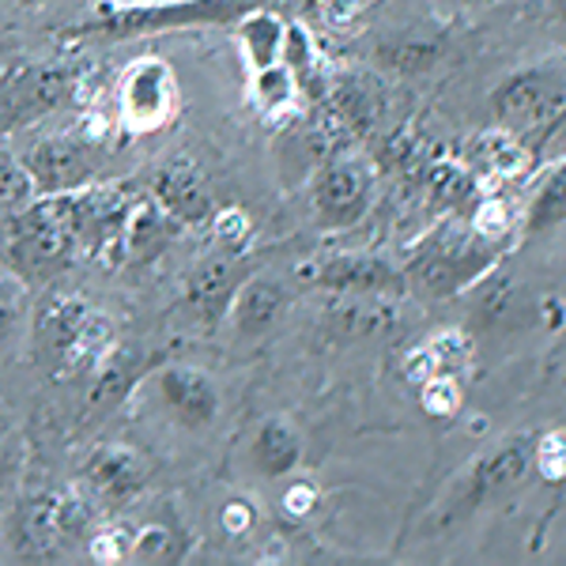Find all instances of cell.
Instances as JSON below:
<instances>
[{"label":"cell","instance_id":"cell-4","mask_svg":"<svg viewBox=\"0 0 566 566\" xmlns=\"http://www.w3.org/2000/svg\"><path fill=\"white\" fill-rule=\"evenodd\" d=\"M181 87L163 57H140L117 80V129L129 136H151L178 117Z\"/></svg>","mask_w":566,"mask_h":566},{"label":"cell","instance_id":"cell-35","mask_svg":"<svg viewBox=\"0 0 566 566\" xmlns=\"http://www.w3.org/2000/svg\"><path fill=\"white\" fill-rule=\"evenodd\" d=\"M314 499H317V491L310 488V483H291V488L283 491V510H287L291 517H303V514H310Z\"/></svg>","mask_w":566,"mask_h":566},{"label":"cell","instance_id":"cell-32","mask_svg":"<svg viewBox=\"0 0 566 566\" xmlns=\"http://www.w3.org/2000/svg\"><path fill=\"white\" fill-rule=\"evenodd\" d=\"M453 405H458V389H453L450 378L434 374V378L423 381V408H427V412L446 416V412H453Z\"/></svg>","mask_w":566,"mask_h":566},{"label":"cell","instance_id":"cell-33","mask_svg":"<svg viewBox=\"0 0 566 566\" xmlns=\"http://www.w3.org/2000/svg\"><path fill=\"white\" fill-rule=\"evenodd\" d=\"M541 469H544V476H552V480L566 476V434L563 431H555V434L544 438V446H541Z\"/></svg>","mask_w":566,"mask_h":566},{"label":"cell","instance_id":"cell-7","mask_svg":"<svg viewBox=\"0 0 566 566\" xmlns=\"http://www.w3.org/2000/svg\"><path fill=\"white\" fill-rule=\"evenodd\" d=\"M566 109V76L555 69H533L522 76L506 80L495 91V114L502 125L514 129H541V125L559 122Z\"/></svg>","mask_w":566,"mask_h":566},{"label":"cell","instance_id":"cell-14","mask_svg":"<svg viewBox=\"0 0 566 566\" xmlns=\"http://www.w3.org/2000/svg\"><path fill=\"white\" fill-rule=\"evenodd\" d=\"M181 231L178 219H170L159 205H133L129 216L122 223V234H117L114 250L122 253V261H151L159 258L170 245V239Z\"/></svg>","mask_w":566,"mask_h":566},{"label":"cell","instance_id":"cell-21","mask_svg":"<svg viewBox=\"0 0 566 566\" xmlns=\"http://www.w3.org/2000/svg\"><path fill=\"white\" fill-rule=\"evenodd\" d=\"M181 559V536L170 525H144L129 544V563H175Z\"/></svg>","mask_w":566,"mask_h":566},{"label":"cell","instance_id":"cell-17","mask_svg":"<svg viewBox=\"0 0 566 566\" xmlns=\"http://www.w3.org/2000/svg\"><path fill=\"white\" fill-rule=\"evenodd\" d=\"M298 458H303V438L295 434V427H287L283 419H269V423L258 427V434L250 442V461L261 476H287L298 464Z\"/></svg>","mask_w":566,"mask_h":566},{"label":"cell","instance_id":"cell-29","mask_svg":"<svg viewBox=\"0 0 566 566\" xmlns=\"http://www.w3.org/2000/svg\"><path fill=\"white\" fill-rule=\"evenodd\" d=\"M438 57V45L431 42H397L386 50V61L400 72H423Z\"/></svg>","mask_w":566,"mask_h":566},{"label":"cell","instance_id":"cell-31","mask_svg":"<svg viewBox=\"0 0 566 566\" xmlns=\"http://www.w3.org/2000/svg\"><path fill=\"white\" fill-rule=\"evenodd\" d=\"M431 359H434V370L446 374V370H458L464 359H469V340L464 336H438V340L431 344Z\"/></svg>","mask_w":566,"mask_h":566},{"label":"cell","instance_id":"cell-22","mask_svg":"<svg viewBox=\"0 0 566 566\" xmlns=\"http://www.w3.org/2000/svg\"><path fill=\"white\" fill-rule=\"evenodd\" d=\"M525 472V450L522 446H506V450L491 453L488 461L476 469V480H472V491L476 495H488V491H502L510 488L517 476Z\"/></svg>","mask_w":566,"mask_h":566},{"label":"cell","instance_id":"cell-34","mask_svg":"<svg viewBox=\"0 0 566 566\" xmlns=\"http://www.w3.org/2000/svg\"><path fill=\"white\" fill-rule=\"evenodd\" d=\"M219 522H223V528L231 536H242V533H250L253 528V510L245 506V502H239V499H231L223 506V514H219Z\"/></svg>","mask_w":566,"mask_h":566},{"label":"cell","instance_id":"cell-6","mask_svg":"<svg viewBox=\"0 0 566 566\" xmlns=\"http://www.w3.org/2000/svg\"><path fill=\"white\" fill-rule=\"evenodd\" d=\"M72 95V69L57 61H27L0 76V133L42 122Z\"/></svg>","mask_w":566,"mask_h":566},{"label":"cell","instance_id":"cell-15","mask_svg":"<svg viewBox=\"0 0 566 566\" xmlns=\"http://www.w3.org/2000/svg\"><path fill=\"white\" fill-rule=\"evenodd\" d=\"M283 306H287V295L276 280L258 276V280H245L239 291H234V303H231V325L242 340H261L272 325L280 322Z\"/></svg>","mask_w":566,"mask_h":566},{"label":"cell","instance_id":"cell-40","mask_svg":"<svg viewBox=\"0 0 566 566\" xmlns=\"http://www.w3.org/2000/svg\"><path fill=\"white\" fill-rule=\"evenodd\" d=\"M328 4H333V0H328Z\"/></svg>","mask_w":566,"mask_h":566},{"label":"cell","instance_id":"cell-38","mask_svg":"<svg viewBox=\"0 0 566 566\" xmlns=\"http://www.w3.org/2000/svg\"><path fill=\"white\" fill-rule=\"evenodd\" d=\"M8 469V450H4V438H0V476H4Z\"/></svg>","mask_w":566,"mask_h":566},{"label":"cell","instance_id":"cell-1","mask_svg":"<svg viewBox=\"0 0 566 566\" xmlns=\"http://www.w3.org/2000/svg\"><path fill=\"white\" fill-rule=\"evenodd\" d=\"M253 0H95L84 23H72L65 42H133L148 34H170L186 27L234 23Z\"/></svg>","mask_w":566,"mask_h":566},{"label":"cell","instance_id":"cell-2","mask_svg":"<svg viewBox=\"0 0 566 566\" xmlns=\"http://www.w3.org/2000/svg\"><path fill=\"white\" fill-rule=\"evenodd\" d=\"M114 348V322L80 295H53L34 314V352L53 378L95 370Z\"/></svg>","mask_w":566,"mask_h":566},{"label":"cell","instance_id":"cell-9","mask_svg":"<svg viewBox=\"0 0 566 566\" xmlns=\"http://www.w3.org/2000/svg\"><path fill=\"white\" fill-rule=\"evenodd\" d=\"M310 197H314V212L325 227H352L370 205V178L348 159L325 163L310 186Z\"/></svg>","mask_w":566,"mask_h":566},{"label":"cell","instance_id":"cell-28","mask_svg":"<svg viewBox=\"0 0 566 566\" xmlns=\"http://www.w3.org/2000/svg\"><path fill=\"white\" fill-rule=\"evenodd\" d=\"M280 61L287 65L291 72H295V80L303 84V80L314 72V42H310V34L303 31V27H287V34H283V53Z\"/></svg>","mask_w":566,"mask_h":566},{"label":"cell","instance_id":"cell-3","mask_svg":"<svg viewBox=\"0 0 566 566\" xmlns=\"http://www.w3.org/2000/svg\"><path fill=\"white\" fill-rule=\"evenodd\" d=\"M8 250L23 280H50L84 250L76 223V197L50 193L34 197L12 216L8 227Z\"/></svg>","mask_w":566,"mask_h":566},{"label":"cell","instance_id":"cell-16","mask_svg":"<svg viewBox=\"0 0 566 566\" xmlns=\"http://www.w3.org/2000/svg\"><path fill=\"white\" fill-rule=\"evenodd\" d=\"M283 34L287 23L280 20L269 8H250L234 20V45H239V57L250 72H261L269 65H276L283 53Z\"/></svg>","mask_w":566,"mask_h":566},{"label":"cell","instance_id":"cell-8","mask_svg":"<svg viewBox=\"0 0 566 566\" xmlns=\"http://www.w3.org/2000/svg\"><path fill=\"white\" fill-rule=\"evenodd\" d=\"M155 392L167 416L186 431H208L219 416V389L205 370L197 367H163L155 378Z\"/></svg>","mask_w":566,"mask_h":566},{"label":"cell","instance_id":"cell-36","mask_svg":"<svg viewBox=\"0 0 566 566\" xmlns=\"http://www.w3.org/2000/svg\"><path fill=\"white\" fill-rule=\"evenodd\" d=\"M480 231L483 234H502V231H506V208H502V205H483L480 208Z\"/></svg>","mask_w":566,"mask_h":566},{"label":"cell","instance_id":"cell-23","mask_svg":"<svg viewBox=\"0 0 566 566\" xmlns=\"http://www.w3.org/2000/svg\"><path fill=\"white\" fill-rule=\"evenodd\" d=\"M27 306H31V291H27V280L20 272H0V340L20 328L27 317Z\"/></svg>","mask_w":566,"mask_h":566},{"label":"cell","instance_id":"cell-24","mask_svg":"<svg viewBox=\"0 0 566 566\" xmlns=\"http://www.w3.org/2000/svg\"><path fill=\"white\" fill-rule=\"evenodd\" d=\"M208 223H212L216 245L227 253H242L253 239V219L245 216L242 208H219V212H212Z\"/></svg>","mask_w":566,"mask_h":566},{"label":"cell","instance_id":"cell-20","mask_svg":"<svg viewBox=\"0 0 566 566\" xmlns=\"http://www.w3.org/2000/svg\"><path fill=\"white\" fill-rule=\"evenodd\" d=\"M295 95H298V80L283 61L261 72H250V98L264 117H280L283 109H291L295 106Z\"/></svg>","mask_w":566,"mask_h":566},{"label":"cell","instance_id":"cell-13","mask_svg":"<svg viewBox=\"0 0 566 566\" xmlns=\"http://www.w3.org/2000/svg\"><path fill=\"white\" fill-rule=\"evenodd\" d=\"M306 280L317 287L348 291V295H386L397 291V272L378 258H325L322 264L306 269Z\"/></svg>","mask_w":566,"mask_h":566},{"label":"cell","instance_id":"cell-37","mask_svg":"<svg viewBox=\"0 0 566 566\" xmlns=\"http://www.w3.org/2000/svg\"><path fill=\"white\" fill-rule=\"evenodd\" d=\"M15 8H27V12H39V8H45L50 0H12Z\"/></svg>","mask_w":566,"mask_h":566},{"label":"cell","instance_id":"cell-26","mask_svg":"<svg viewBox=\"0 0 566 566\" xmlns=\"http://www.w3.org/2000/svg\"><path fill=\"white\" fill-rule=\"evenodd\" d=\"M525 295L522 287H514V283H506V287H495L488 298H483V317H488L491 325H517L525 317Z\"/></svg>","mask_w":566,"mask_h":566},{"label":"cell","instance_id":"cell-30","mask_svg":"<svg viewBox=\"0 0 566 566\" xmlns=\"http://www.w3.org/2000/svg\"><path fill=\"white\" fill-rule=\"evenodd\" d=\"M563 216H566V170H563V175H555V178H552V186L544 189V197L536 200V208H533V227L541 231V227L559 223Z\"/></svg>","mask_w":566,"mask_h":566},{"label":"cell","instance_id":"cell-11","mask_svg":"<svg viewBox=\"0 0 566 566\" xmlns=\"http://www.w3.org/2000/svg\"><path fill=\"white\" fill-rule=\"evenodd\" d=\"M84 480L98 502H106V506H129L144 491V483H148V464L129 446L106 442L87 453Z\"/></svg>","mask_w":566,"mask_h":566},{"label":"cell","instance_id":"cell-25","mask_svg":"<svg viewBox=\"0 0 566 566\" xmlns=\"http://www.w3.org/2000/svg\"><path fill=\"white\" fill-rule=\"evenodd\" d=\"M39 197L34 193V181L27 175L23 159H12L8 151H0V205L4 208H23Z\"/></svg>","mask_w":566,"mask_h":566},{"label":"cell","instance_id":"cell-12","mask_svg":"<svg viewBox=\"0 0 566 566\" xmlns=\"http://www.w3.org/2000/svg\"><path fill=\"white\" fill-rule=\"evenodd\" d=\"M242 287V272L227 253H212V258L197 261L186 283V303L205 325H219L223 314L234 303V291Z\"/></svg>","mask_w":566,"mask_h":566},{"label":"cell","instance_id":"cell-5","mask_svg":"<svg viewBox=\"0 0 566 566\" xmlns=\"http://www.w3.org/2000/svg\"><path fill=\"white\" fill-rule=\"evenodd\" d=\"M98 155H103V140L87 129H69L39 136L31 148L23 151V167L34 181V193H69V189L95 186L98 178Z\"/></svg>","mask_w":566,"mask_h":566},{"label":"cell","instance_id":"cell-39","mask_svg":"<svg viewBox=\"0 0 566 566\" xmlns=\"http://www.w3.org/2000/svg\"><path fill=\"white\" fill-rule=\"evenodd\" d=\"M563 12H566V0H563Z\"/></svg>","mask_w":566,"mask_h":566},{"label":"cell","instance_id":"cell-18","mask_svg":"<svg viewBox=\"0 0 566 566\" xmlns=\"http://www.w3.org/2000/svg\"><path fill=\"white\" fill-rule=\"evenodd\" d=\"M15 547L23 555H34V559H45L57 547H65V536H61L57 525V495H39L20 510V517H15Z\"/></svg>","mask_w":566,"mask_h":566},{"label":"cell","instance_id":"cell-27","mask_svg":"<svg viewBox=\"0 0 566 566\" xmlns=\"http://www.w3.org/2000/svg\"><path fill=\"white\" fill-rule=\"evenodd\" d=\"M129 544L133 536L125 533V528H98V533H91L87 541V555L91 563H103V566H114V563H125L129 559Z\"/></svg>","mask_w":566,"mask_h":566},{"label":"cell","instance_id":"cell-19","mask_svg":"<svg viewBox=\"0 0 566 566\" xmlns=\"http://www.w3.org/2000/svg\"><path fill=\"white\" fill-rule=\"evenodd\" d=\"M397 325V314H389L386 306L363 303V295H355L352 303L336 306L328 314V328L344 340H370V336H381Z\"/></svg>","mask_w":566,"mask_h":566},{"label":"cell","instance_id":"cell-10","mask_svg":"<svg viewBox=\"0 0 566 566\" xmlns=\"http://www.w3.org/2000/svg\"><path fill=\"white\" fill-rule=\"evenodd\" d=\"M151 197H155V205H159L170 219H178L181 227H200L216 212L212 189H208L200 167L189 159H181V155L155 170Z\"/></svg>","mask_w":566,"mask_h":566}]
</instances>
